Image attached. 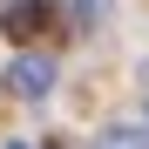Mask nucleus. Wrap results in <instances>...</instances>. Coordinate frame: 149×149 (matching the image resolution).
I'll return each mask as SVG.
<instances>
[{
	"instance_id": "f257e3e1",
	"label": "nucleus",
	"mask_w": 149,
	"mask_h": 149,
	"mask_svg": "<svg viewBox=\"0 0 149 149\" xmlns=\"http://www.w3.org/2000/svg\"><path fill=\"white\" fill-rule=\"evenodd\" d=\"M7 88L20 95V102H47V95H54V61H47V54H14Z\"/></svg>"
},
{
	"instance_id": "f03ea898",
	"label": "nucleus",
	"mask_w": 149,
	"mask_h": 149,
	"mask_svg": "<svg viewBox=\"0 0 149 149\" xmlns=\"http://www.w3.org/2000/svg\"><path fill=\"white\" fill-rule=\"evenodd\" d=\"M47 14H54V0H7V14H0V27H7L14 41H34L47 27Z\"/></svg>"
},
{
	"instance_id": "7ed1b4c3",
	"label": "nucleus",
	"mask_w": 149,
	"mask_h": 149,
	"mask_svg": "<svg viewBox=\"0 0 149 149\" xmlns=\"http://www.w3.org/2000/svg\"><path fill=\"white\" fill-rule=\"evenodd\" d=\"M88 149H149V136H142V129H102Z\"/></svg>"
},
{
	"instance_id": "20e7f679",
	"label": "nucleus",
	"mask_w": 149,
	"mask_h": 149,
	"mask_svg": "<svg viewBox=\"0 0 149 149\" xmlns=\"http://www.w3.org/2000/svg\"><path fill=\"white\" fill-rule=\"evenodd\" d=\"M7 149H27V142H7Z\"/></svg>"
},
{
	"instance_id": "39448f33",
	"label": "nucleus",
	"mask_w": 149,
	"mask_h": 149,
	"mask_svg": "<svg viewBox=\"0 0 149 149\" xmlns=\"http://www.w3.org/2000/svg\"><path fill=\"white\" fill-rule=\"evenodd\" d=\"M142 136H149V129H142Z\"/></svg>"
}]
</instances>
